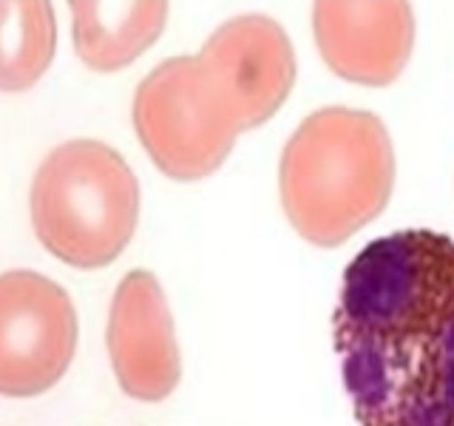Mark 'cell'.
Returning <instances> with one entry per match:
<instances>
[{"label": "cell", "mask_w": 454, "mask_h": 426, "mask_svg": "<svg viewBox=\"0 0 454 426\" xmlns=\"http://www.w3.org/2000/svg\"><path fill=\"white\" fill-rule=\"evenodd\" d=\"M333 341L361 426H454V239L369 241L344 270Z\"/></svg>", "instance_id": "cell-1"}, {"label": "cell", "mask_w": 454, "mask_h": 426, "mask_svg": "<svg viewBox=\"0 0 454 426\" xmlns=\"http://www.w3.org/2000/svg\"><path fill=\"white\" fill-rule=\"evenodd\" d=\"M281 205L309 245L338 248L387 208L395 154L369 111L321 108L298 125L281 154Z\"/></svg>", "instance_id": "cell-2"}, {"label": "cell", "mask_w": 454, "mask_h": 426, "mask_svg": "<svg viewBox=\"0 0 454 426\" xmlns=\"http://www.w3.org/2000/svg\"><path fill=\"white\" fill-rule=\"evenodd\" d=\"M32 225L54 259L103 270L120 259L139 222V182L120 151L71 139L40 162L32 182Z\"/></svg>", "instance_id": "cell-3"}, {"label": "cell", "mask_w": 454, "mask_h": 426, "mask_svg": "<svg viewBox=\"0 0 454 426\" xmlns=\"http://www.w3.org/2000/svg\"><path fill=\"white\" fill-rule=\"evenodd\" d=\"M134 128L153 165L179 182L205 179L245 131L231 91L202 57H170L139 83Z\"/></svg>", "instance_id": "cell-4"}, {"label": "cell", "mask_w": 454, "mask_h": 426, "mask_svg": "<svg viewBox=\"0 0 454 426\" xmlns=\"http://www.w3.org/2000/svg\"><path fill=\"white\" fill-rule=\"evenodd\" d=\"M77 352V310L35 270L0 273V395L35 398L60 381Z\"/></svg>", "instance_id": "cell-5"}, {"label": "cell", "mask_w": 454, "mask_h": 426, "mask_svg": "<svg viewBox=\"0 0 454 426\" xmlns=\"http://www.w3.org/2000/svg\"><path fill=\"white\" fill-rule=\"evenodd\" d=\"M108 355L120 390L142 404H160L179 387L182 355L162 284L148 270H131L114 290Z\"/></svg>", "instance_id": "cell-6"}, {"label": "cell", "mask_w": 454, "mask_h": 426, "mask_svg": "<svg viewBox=\"0 0 454 426\" xmlns=\"http://www.w3.org/2000/svg\"><path fill=\"white\" fill-rule=\"evenodd\" d=\"M312 26L326 66L361 85H389L415 43L409 0H316Z\"/></svg>", "instance_id": "cell-7"}, {"label": "cell", "mask_w": 454, "mask_h": 426, "mask_svg": "<svg viewBox=\"0 0 454 426\" xmlns=\"http://www.w3.org/2000/svg\"><path fill=\"white\" fill-rule=\"evenodd\" d=\"M199 57L231 91L245 131L273 117L295 80L290 37L264 14H241L222 23L207 37Z\"/></svg>", "instance_id": "cell-8"}, {"label": "cell", "mask_w": 454, "mask_h": 426, "mask_svg": "<svg viewBox=\"0 0 454 426\" xmlns=\"http://www.w3.org/2000/svg\"><path fill=\"white\" fill-rule=\"evenodd\" d=\"M74 49L94 71H120L153 46L168 0H68Z\"/></svg>", "instance_id": "cell-9"}, {"label": "cell", "mask_w": 454, "mask_h": 426, "mask_svg": "<svg viewBox=\"0 0 454 426\" xmlns=\"http://www.w3.org/2000/svg\"><path fill=\"white\" fill-rule=\"evenodd\" d=\"M57 49L49 0H0V91H26L46 75Z\"/></svg>", "instance_id": "cell-10"}]
</instances>
